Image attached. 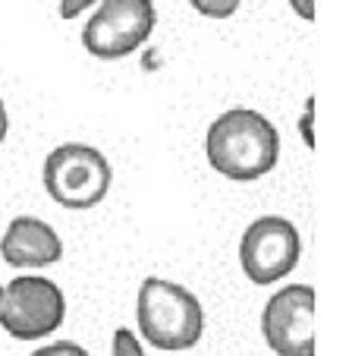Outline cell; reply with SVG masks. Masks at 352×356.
I'll list each match as a JSON object with an SVG mask.
<instances>
[{"label":"cell","mask_w":352,"mask_h":356,"mask_svg":"<svg viewBox=\"0 0 352 356\" xmlns=\"http://www.w3.org/2000/svg\"><path fill=\"white\" fill-rule=\"evenodd\" d=\"M205 158L226 180H261L280 161V133L258 111L233 108L208 127Z\"/></svg>","instance_id":"1"},{"label":"cell","mask_w":352,"mask_h":356,"mask_svg":"<svg viewBox=\"0 0 352 356\" xmlns=\"http://www.w3.org/2000/svg\"><path fill=\"white\" fill-rule=\"evenodd\" d=\"M139 331L158 350H192L205 334V309L183 284L145 277L135 300Z\"/></svg>","instance_id":"2"},{"label":"cell","mask_w":352,"mask_h":356,"mask_svg":"<svg viewBox=\"0 0 352 356\" xmlns=\"http://www.w3.org/2000/svg\"><path fill=\"white\" fill-rule=\"evenodd\" d=\"M44 189L57 205L69 211H85L104 202L110 193L113 170L110 161L101 155L94 145H82V142H67L57 145L51 155L44 158Z\"/></svg>","instance_id":"3"},{"label":"cell","mask_w":352,"mask_h":356,"mask_svg":"<svg viewBox=\"0 0 352 356\" xmlns=\"http://www.w3.org/2000/svg\"><path fill=\"white\" fill-rule=\"evenodd\" d=\"M67 318V296L51 277L19 275L0 284V328L16 341H41Z\"/></svg>","instance_id":"4"},{"label":"cell","mask_w":352,"mask_h":356,"mask_svg":"<svg viewBox=\"0 0 352 356\" xmlns=\"http://www.w3.org/2000/svg\"><path fill=\"white\" fill-rule=\"evenodd\" d=\"M151 0H101V7L82 29V44L98 60H123L139 51L154 32Z\"/></svg>","instance_id":"5"},{"label":"cell","mask_w":352,"mask_h":356,"mask_svg":"<svg viewBox=\"0 0 352 356\" xmlns=\"http://www.w3.org/2000/svg\"><path fill=\"white\" fill-rule=\"evenodd\" d=\"M302 256V240L296 224L280 215H265L252 221L240 243V265L246 277L258 287L286 277Z\"/></svg>","instance_id":"6"},{"label":"cell","mask_w":352,"mask_h":356,"mask_svg":"<svg viewBox=\"0 0 352 356\" xmlns=\"http://www.w3.org/2000/svg\"><path fill=\"white\" fill-rule=\"evenodd\" d=\"M261 334L277 356H315V287L290 284L267 300Z\"/></svg>","instance_id":"7"},{"label":"cell","mask_w":352,"mask_h":356,"mask_svg":"<svg viewBox=\"0 0 352 356\" xmlns=\"http://www.w3.org/2000/svg\"><path fill=\"white\" fill-rule=\"evenodd\" d=\"M0 259L10 268H47L63 259V240L47 221L19 215L0 236Z\"/></svg>","instance_id":"8"},{"label":"cell","mask_w":352,"mask_h":356,"mask_svg":"<svg viewBox=\"0 0 352 356\" xmlns=\"http://www.w3.org/2000/svg\"><path fill=\"white\" fill-rule=\"evenodd\" d=\"M189 3L208 19H230L240 10V0H189Z\"/></svg>","instance_id":"9"},{"label":"cell","mask_w":352,"mask_h":356,"mask_svg":"<svg viewBox=\"0 0 352 356\" xmlns=\"http://www.w3.org/2000/svg\"><path fill=\"white\" fill-rule=\"evenodd\" d=\"M113 356H148L145 347L139 343V337L133 334L129 328H117L113 331V347H110Z\"/></svg>","instance_id":"10"},{"label":"cell","mask_w":352,"mask_h":356,"mask_svg":"<svg viewBox=\"0 0 352 356\" xmlns=\"http://www.w3.org/2000/svg\"><path fill=\"white\" fill-rule=\"evenodd\" d=\"M28 356H92L85 347H79L76 341H53L51 347H38Z\"/></svg>","instance_id":"11"},{"label":"cell","mask_w":352,"mask_h":356,"mask_svg":"<svg viewBox=\"0 0 352 356\" xmlns=\"http://www.w3.org/2000/svg\"><path fill=\"white\" fill-rule=\"evenodd\" d=\"M312 120H315V98H308V101H305V114H302V120H299V133L305 136V145H308V148H315Z\"/></svg>","instance_id":"12"},{"label":"cell","mask_w":352,"mask_h":356,"mask_svg":"<svg viewBox=\"0 0 352 356\" xmlns=\"http://www.w3.org/2000/svg\"><path fill=\"white\" fill-rule=\"evenodd\" d=\"M92 3H101V0H60V16L63 19H76L82 10H88Z\"/></svg>","instance_id":"13"},{"label":"cell","mask_w":352,"mask_h":356,"mask_svg":"<svg viewBox=\"0 0 352 356\" xmlns=\"http://www.w3.org/2000/svg\"><path fill=\"white\" fill-rule=\"evenodd\" d=\"M290 7L296 10V13H299L305 22L315 19V0H290Z\"/></svg>","instance_id":"14"},{"label":"cell","mask_w":352,"mask_h":356,"mask_svg":"<svg viewBox=\"0 0 352 356\" xmlns=\"http://www.w3.org/2000/svg\"><path fill=\"white\" fill-rule=\"evenodd\" d=\"M7 129H10V117H7V108H3V101H0V142L7 139Z\"/></svg>","instance_id":"15"}]
</instances>
